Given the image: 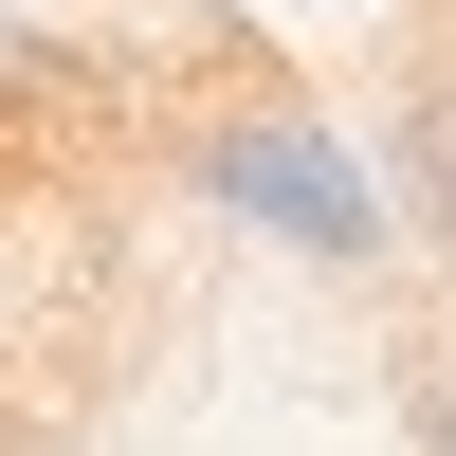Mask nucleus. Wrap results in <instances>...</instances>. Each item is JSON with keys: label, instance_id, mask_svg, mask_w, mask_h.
I'll use <instances>...</instances> for the list:
<instances>
[{"label": "nucleus", "instance_id": "obj_2", "mask_svg": "<svg viewBox=\"0 0 456 456\" xmlns=\"http://www.w3.org/2000/svg\"><path fill=\"white\" fill-rule=\"evenodd\" d=\"M420 456H456V402H438V420H420Z\"/></svg>", "mask_w": 456, "mask_h": 456}, {"label": "nucleus", "instance_id": "obj_1", "mask_svg": "<svg viewBox=\"0 0 456 456\" xmlns=\"http://www.w3.org/2000/svg\"><path fill=\"white\" fill-rule=\"evenodd\" d=\"M402 201L456 238V92H420V110H402Z\"/></svg>", "mask_w": 456, "mask_h": 456}]
</instances>
